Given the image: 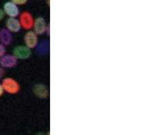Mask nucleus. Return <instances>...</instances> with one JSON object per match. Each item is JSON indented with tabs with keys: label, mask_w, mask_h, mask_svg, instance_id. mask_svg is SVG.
<instances>
[{
	"label": "nucleus",
	"mask_w": 154,
	"mask_h": 135,
	"mask_svg": "<svg viewBox=\"0 0 154 135\" xmlns=\"http://www.w3.org/2000/svg\"><path fill=\"white\" fill-rule=\"evenodd\" d=\"M34 32L37 34V35H42L47 31V24H46V21L42 17L37 18L34 21Z\"/></svg>",
	"instance_id": "0eeeda50"
},
{
	"label": "nucleus",
	"mask_w": 154,
	"mask_h": 135,
	"mask_svg": "<svg viewBox=\"0 0 154 135\" xmlns=\"http://www.w3.org/2000/svg\"><path fill=\"white\" fill-rule=\"evenodd\" d=\"M12 41V37L11 32L6 28H2L0 30V44L5 45H9Z\"/></svg>",
	"instance_id": "9d476101"
},
{
	"label": "nucleus",
	"mask_w": 154,
	"mask_h": 135,
	"mask_svg": "<svg viewBox=\"0 0 154 135\" xmlns=\"http://www.w3.org/2000/svg\"><path fill=\"white\" fill-rule=\"evenodd\" d=\"M5 54V48L3 45L0 44V58Z\"/></svg>",
	"instance_id": "f8f14e48"
},
{
	"label": "nucleus",
	"mask_w": 154,
	"mask_h": 135,
	"mask_svg": "<svg viewBox=\"0 0 154 135\" xmlns=\"http://www.w3.org/2000/svg\"><path fill=\"white\" fill-rule=\"evenodd\" d=\"M17 65V58L13 54H4L0 58V66L3 69L14 68Z\"/></svg>",
	"instance_id": "20e7f679"
},
{
	"label": "nucleus",
	"mask_w": 154,
	"mask_h": 135,
	"mask_svg": "<svg viewBox=\"0 0 154 135\" xmlns=\"http://www.w3.org/2000/svg\"><path fill=\"white\" fill-rule=\"evenodd\" d=\"M38 135H42V134H38Z\"/></svg>",
	"instance_id": "dca6fc26"
},
{
	"label": "nucleus",
	"mask_w": 154,
	"mask_h": 135,
	"mask_svg": "<svg viewBox=\"0 0 154 135\" xmlns=\"http://www.w3.org/2000/svg\"><path fill=\"white\" fill-rule=\"evenodd\" d=\"M4 16H5V13H4L3 10L2 9H0V21H2L4 19Z\"/></svg>",
	"instance_id": "4468645a"
},
{
	"label": "nucleus",
	"mask_w": 154,
	"mask_h": 135,
	"mask_svg": "<svg viewBox=\"0 0 154 135\" xmlns=\"http://www.w3.org/2000/svg\"><path fill=\"white\" fill-rule=\"evenodd\" d=\"M6 29H8L10 32H18L21 29V25L19 19L16 18H9L6 22Z\"/></svg>",
	"instance_id": "6e6552de"
},
{
	"label": "nucleus",
	"mask_w": 154,
	"mask_h": 135,
	"mask_svg": "<svg viewBox=\"0 0 154 135\" xmlns=\"http://www.w3.org/2000/svg\"><path fill=\"white\" fill-rule=\"evenodd\" d=\"M33 93L39 98H46L49 96V90L46 85L37 84L34 86Z\"/></svg>",
	"instance_id": "1a4fd4ad"
},
{
	"label": "nucleus",
	"mask_w": 154,
	"mask_h": 135,
	"mask_svg": "<svg viewBox=\"0 0 154 135\" xmlns=\"http://www.w3.org/2000/svg\"><path fill=\"white\" fill-rule=\"evenodd\" d=\"M31 49L26 45L16 46L13 50V55L19 59H27L31 56Z\"/></svg>",
	"instance_id": "7ed1b4c3"
},
{
	"label": "nucleus",
	"mask_w": 154,
	"mask_h": 135,
	"mask_svg": "<svg viewBox=\"0 0 154 135\" xmlns=\"http://www.w3.org/2000/svg\"><path fill=\"white\" fill-rule=\"evenodd\" d=\"M19 22L21 27L26 30H30L34 25L33 17L29 12H22L19 16Z\"/></svg>",
	"instance_id": "f03ea898"
},
{
	"label": "nucleus",
	"mask_w": 154,
	"mask_h": 135,
	"mask_svg": "<svg viewBox=\"0 0 154 135\" xmlns=\"http://www.w3.org/2000/svg\"><path fill=\"white\" fill-rule=\"evenodd\" d=\"M3 12L9 18H16L19 15V9L17 5L10 2H6L3 5Z\"/></svg>",
	"instance_id": "423d86ee"
},
{
	"label": "nucleus",
	"mask_w": 154,
	"mask_h": 135,
	"mask_svg": "<svg viewBox=\"0 0 154 135\" xmlns=\"http://www.w3.org/2000/svg\"><path fill=\"white\" fill-rule=\"evenodd\" d=\"M1 84H2L4 91L10 95H16L20 91V85L19 82L12 78H4Z\"/></svg>",
	"instance_id": "f257e3e1"
},
{
	"label": "nucleus",
	"mask_w": 154,
	"mask_h": 135,
	"mask_svg": "<svg viewBox=\"0 0 154 135\" xmlns=\"http://www.w3.org/2000/svg\"><path fill=\"white\" fill-rule=\"evenodd\" d=\"M11 2L16 5H24L28 2V0H11Z\"/></svg>",
	"instance_id": "9b49d317"
},
{
	"label": "nucleus",
	"mask_w": 154,
	"mask_h": 135,
	"mask_svg": "<svg viewBox=\"0 0 154 135\" xmlns=\"http://www.w3.org/2000/svg\"><path fill=\"white\" fill-rule=\"evenodd\" d=\"M4 74H5V71H4L3 68L0 67V80L2 78V77L4 76Z\"/></svg>",
	"instance_id": "ddd939ff"
},
{
	"label": "nucleus",
	"mask_w": 154,
	"mask_h": 135,
	"mask_svg": "<svg viewBox=\"0 0 154 135\" xmlns=\"http://www.w3.org/2000/svg\"><path fill=\"white\" fill-rule=\"evenodd\" d=\"M24 42L29 48H35L38 45V35L34 31H28L24 35Z\"/></svg>",
	"instance_id": "39448f33"
},
{
	"label": "nucleus",
	"mask_w": 154,
	"mask_h": 135,
	"mask_svg": "<svg viewBox=\"0 0 154 135\" xmlns=\"http://www.w3.org/2000/svg\"><path fill=\"white\" fill-rule=\"evenodd\" d=\"M3 93H4V90H3V88H2V84H0V97L3 95Z\"/></svg>",
	"instance_id": "2eb2a0df"
}]
</instances>
